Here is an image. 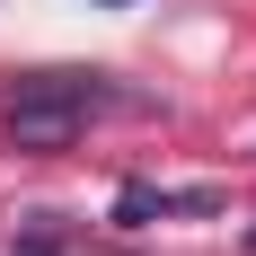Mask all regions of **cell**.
<instances>
[{"instance_id":"6da1fadb","label":"cell","mask_w":256,"mask_h":256,"mask_svg":"<svg viewBox=\"0 0 256 256\" xmlns=\"http://www.w3.org/2000/svg\"><path fill=\"white\" fill-rule=\"evenodd\" d=\"M98 115V88L71 71H44V80H18V98H9V142L18 150H71L80 132Z\"/></svg>"}]
</instances>
